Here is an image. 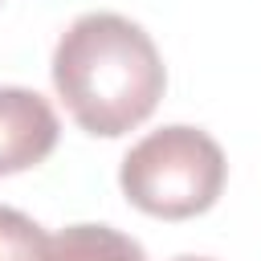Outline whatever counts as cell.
<instances>
[{
    "mask_svg": "<svg viewBox=\"0 0 261 261\" xmlns=\"http://www.w3.org/2000/svg\"><path fill=\"white\" fill-rule=\"evenodd\" d=\"M45 261H147L143 245L110 224H69L49 237Z\"/></svg>",
    "mask_w": 261,
    "mask_h": 261,
    "instance_id": "obj_4",
    "label": "cell"
},
{
    "mask_svg": "<svg viewBox=\"0 0 261 261\" xmlns=\"http://www.w3.org/2000/svg\"><path fill=\"white\" fill-rule=\"evenodd\" d=\"M175 261H208V257H175Z\"/></svg>",
    "mask_w": 261,
    "mask_h": 261,
    "instance_id": "obj_6",
    "label": "cell"
},
{
    "mask_svg": "<svg viewBox=\"0 0 261 261\" xmlns=\"http://www.w3.org/2000/svg\"><path fill=\"white\" fill-rule=\"evenodd\" d=\"M224 151L200 126H163L139 139L118 167L122 196L159 220H188L208 212L224 192Z\"/></svg>",
    "mask_w": 261,
    "mask_h": 261,
    "instance_id": "obj_2",
    "label": "cell"
},
{
    "mask_svg": "<svg viewBox=\"0 0 261 261\" xmlns=\"http://www.w3.org/2000/svg\"><path fill=\"white\" fill-rule=\"evenodd\" d=\"M49 237L16 208H0V261H45Z\"/></svg>",
    "mask_w": 261,
    "mask_h": 261,
    "instance_id": "obj_5",
    "label": "cell"
},
{
    "mask_svg": "<svg viewBox=\"0 0 261 261\" xmlns=\"http://www.w3.org/2000/svg\"><path fill=\"white\" fill-rule=\"evenodd\" d=\"M53 86L86 135L118 139L151 118L167 69L155 41L118 12L77 16L53 49Z\"/></svg>",
    "mask_w": 261,
    "mask_h": 261,
    "instance_id": "obj_1",
    "label": "cell"
},
{
    "mask_svg": "<svg viewBox=\"0 0 261 261\" xmlns=\"http://www.w3.org/2000/svg\"><path fill=\"white\" fill-rule=\"evenodd\" d=\"M57 114L37 90L0 86V175L45 163L57 147Z\"/></svg>",
    "mask_w": 261,
    "mask_h": 261,
    "instance_id": "obj_3",
    "label": "cell"
}]
</instances>
